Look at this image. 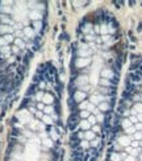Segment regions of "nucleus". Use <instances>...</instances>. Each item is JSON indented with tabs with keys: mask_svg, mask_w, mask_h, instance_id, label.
<instances>
[{
	"mask_svg": "<svg viewBox=\"0 0 142 161\" xmlns=\"http://www.w3.org/2000/svg\"><path fill=\"white\" fill-rule=\"evenodd\" d=\"M117 143L120 144L123 148H126V147H129L130 143H132V137L128 136V135H120V136L117 137Z\"/></svg>",
	"mask_w": 142,
	"mask_h": 161,
	"instance_id": "nucleus-1",
	"label": "nucleus"
},
{
	"mask_svg": "<svg viewBox=\"0 0 142 161\" xmlns=\"http://www.w3.org/2000/svg\"><path fill=\"white\" fill-rule=\"evenodd\" d=\"M74 84H75L78 89L86 86V84H88V77H87V75H79V77H76V79L74 81Z\"/></svg>",
	"mask_w": 142,
	"mask_h": 161,
	"instance_id": "nucleus-2",
	"label": "nucleus"
},
{
	"mask_svg": "<svg viewBox=\"0 0 142 161\" xmlns=\"http://www.w3.org/2000/svg\"><path fill=\"white\" fill-rule=\"evenodd\" d=\"M87 94L83 91H80V90H78V91L74 92V100L76 102V103H80V102H83L84 99H86Z\"/></svg>",
	"mask_w": 142,
	"mask_h": 161,
	"instance_id": "nucleus-3",
	"label": "nucleus"
},
{
	"mask_svg": "<svg viewBox=\"0 0 142 161\" xmlns=\"http://www.w3.org/2000/svg\"><path fill=\"white\" fill-rule=\"evenodd\" d=\"M116 77L115 71L112 69H104L101 71V78H105V79H113Z\"/></svg>",
	"mask_w": 142,
	"mask_h": 161,
	"instance_id": "nucleus-4",
	"label": "nucleus"
},
{
	"mask_svg": "<svg viewBox=\"0 0 142 161\" xmlns=\"http://www.w3.org/2000/svg\"><path fill=\"white\" fill-rule=\"evenodd\" d=\"M99 83H100V87H109V89L116 86V82H112L110 79H105V78H101L99 81Z\"/></svg>",
	"mask_w": 142,
	"mask_h": 161,
	"instance_id": "nucleus-5",
	"label": "nucleus"
},
{
	"mask_svg": "<svg viewBox=\"0 0 142 161\" xmlns=\"http://www.w3.org/2000/svg\"><path fill=\"white\" fill-rule=\"evenodd\" d=\"M92 54V50L91 49H79L78 50V56L79 58H86V57H90Z\"/></svg>",
	"mask_w": 142,
	"mask_h": 161,
	"instance_id": "nucleus-6",
	"label": "nucleus"
},
{
	"mask_svg": "<svg viewBox=\"0 0 142 161\" xmlns=\"http://www.w3.org/2000/svg\"><path fill=\"white\" fill-rule=\"evenodd\" d=\"M42 102H44L45 104H49V106H52L53 102H54V97L52 94H44V98H42Z\"/></svg>",
	"mask_w": 142,
	"mask_h": 161,
	"instance_id": "nucleus-7",
	"label": "nucleus"
},
{
	"mask_svg": "<svg viewBox=\"0 0 142 161\" xmlns=\"http://www.w3.org/2000/svg\"><path fill=\"white\" fill-rule=\"evenodd\" d=\"M98 108H99V111L100 112H107V111H109L110 104L107 103V102H101V103L98 106Z\"/></svg>",
	"mask_w": 142,
	"mask_h": 161,
	"instance_id": "nucleus-8",
	"label": "nucleus"
},
{
	"mask_svg": "<svg viewBox=\"0 0 142 161\" xmlns=\"http://www.w3.org/2000/svg\"><path fill=\"white\" fill-rule=\"evenodd\" d=\"M75 64H76V67H83L90 64V60L88 58H78Z\"/></svg>",
	"mask_w": 142,
	"mask_h": 161,
	"instance_id": "nucleus-9",
	"label": "nucleus"
},
{
	"mask_svg": "<svg viewBox=\"0 0 142 161\" xmlns=\"http://www.w3.org/2000/svg\"><path fill=\"white\" fill-rule=\"evenodd\" d=\"M79 128L83 129V131H90L91 124L87 120H80V121H79Z\"/></svg>",
	"mask_w": 142,
	"mask_h": 161,
	"instance_id": "nucleus-10",
	"label": "nucleus"
},
{
	"mask_svg": "<svg viewBox=\"0 0 142 161\" xmlns=\"http://www.w3.org/2000/svg\"><path fill=\"white\" fill-rule=\"evenodd\" d=\"M109 159H110V161H123V157H121L120 152H112Z\"/></svg>",
	"mask_w": 142,
	"mask_h": 161,
	"instance_id": "nucleus-11",
	"label": "nucleus"
},
{
	"mask_svg": "<svg viewBox=\"0 0 142 161\" xmlns=\"http://www.w3.org/2000/svg\"><path fill=\"white\" fill-rule=\"evenodd\" d=\"M90 103H92L93 106H99V104H100V99H99L98 92H96V94H93L92 97L90 98Z\"/></svg>",
	"mask_w": 142,
	"mask_h": 161,
	"instance_id": "nucleus-12",
	"label": "nucleus"
},
{
	"mask_svg": "<svg viewBox=\"0 0 142 161\" xmlns=\"http://www.w3.org/2000/svg\"><path fill=\"white\" fill-rule=\"evenodd\" d=\"M13 28L9 25H0V33H12Z\"/></svg>",
	"mask_w": 142,
	"mask_h": 161,
	"instance_id": "nucleus-13",
	"label": "nucleus"
},
{
	"mask_svg": "<svg viewBox=\"0 0 142 161\" xmlns=\"http://www.w3.org/2000/svg\"><path fill=\"white\" fill-rule=\"evenodd\" d=\"M95 134H93L92 131H86L84 132V139H86L87 141H92V140H95Z\"/></svg>",
	"mask_w": 142,
	"mask_h": 161,
	"instance_id": "nucleus-14",
	"label": "nucleus"
},
{
	"mask_svg": "<svg viewBox=\"0 0 142 161\" xmlns=\"http://www.w3.org/2000/svg\"><path fill=\"white\" fill-rule=\"evenodd\" d=\"M24 35L28 36V40H30V38H34V32H33V29H30V28H24Z\"/></svg>",
	"mask_w": 142,
	"mask_h": 161,
	"instance_id": "nucleus-15",
	"label": "nucleus"
},
{
	"mask_svg": "<svg viewBox=\"0 0 142 161\" xmlns=\"http://www.w3.org/2000/svg\"><path fill=\"white\" fill-rule=\"evenodd\" d=\"M120 124H121V127H123L124 129H126V128H129V127H132V126H133V124L130 123V120L128 119V118H125V119L121 120V121H120Z\"/></svg>",
	"mask_w": 142,
	"mask_h": 161,
	"instance_id": "nucleus-16",
	"label": "nucleus"
},
{
	"mask_svg": "<svg viewBox=\"0 0 142 161\" xmlns=\"http://www.w3.org/2000/svg\"><path fill=\"white\" fill-rule=\"evenodd\" d=\"M82 30H83V33H86V35H92V24H86L82 28Z\"/></svg>",
	"mask_w": 142,
	"mask_h": 161,
	"instance_id": "nucleus-17",
	"label": "nucleus"
},
{
	"mask_svg": "<svg viewBox=\"0 0 142 161\" xmlns=\"http://www.w3.org/2000/svg\"><path fill=\"white\" fill-rule=\"evenodd\" d=\"M29 16H30V19H33V20H36V21H39V19H41V13L37 12V11H32Z\"/></svg>",
	"mask_w": 142,
	"mask_h": 161,
	"instance_id": "nucleus-18",
	"label": "nucleus"
},
{
	"mask_svg": "<svg viewBox=\"0 0 142 161\" xmlns=\"http://www.w3.org/2000/svg\"><path fill=\"white\" fill-rule=\"evenodd\" d=\"M95 118H96V121H98V123H100V124H103L104 121H105V115L101 114V112H99L98 115H95Z\"/></svg>",
	"mask_w": 142,
	"mask_h": 161,
	"instance_id": "nucleus-19",
	"label": "nucleus"
},
{
	"mask_svg": "<svg viewBox=\"0 0 142 161\" xmlns=\"http://www.w3.org/2000/svg\"><path fill=\"white\" fill-rule=\"evenodd\" d=\"M79 148H82V149H88V148H90V141H87V140L79 141Z\"/></svg>",
	"mask_w": 142,
	"mask_h": 161,
	"instance_id": "nucleus-20",
	"label": "nucleus"
},
{
	"mask_svg": "<svg viewBox=\"0 0 142 161\" xmlns=\"http://www.w3.org/2000/svg\"><path fill=\"white\" fill-rule=\"evenodd\" d=\"M88 103H90L88 100L80 102V103H79V110H80V111H87V106H88Z\"/></svg>",
	"mask_w": 142,
	"mask_h": 161,
	"instance_id": "nucleus-21",
	"label": "nucleus"
},
{
	"mask_svg": "<svg viewBox=\"0 0 142 161\" xmlns=\"http://www.w3.org/2000/svg\"><path fill=\"white\" fill-rule=\"evenodd\" d=\"M136 132H137V131H136L134 126H132V127H129V128H126V129H125V134H126L128 136H133V135H134Z\"/></svg>",
	"mask_w": 142,
	"mask_h": 161,
	"instance_id": "nucleus-22",
	"label": "nucleus"
},
{
	"mask_svg": "<svg viewBox=\"0 0 142 161\" xmlns=\"http://www.w3.org/2000/svg\"><path fill=\"white\" fill-rule=\"evenodd\" d=\"M90 112L88 111H80L79 112V118H80V119H83V120H87L88 119V116H90Z\"/></svg>",
	"mask_w": 142,
	"mask_h": 161,
	"instance_id": "nucleus-23",
	"label": "nucleus"
},
{
	"mask_svg": "<svg viewBox=\"0 0 142 161\" xmlns=\"http://www.w3.org/2000/svg\"><path fill=\"white\" fill-rule=\"evenodd\" d=\"M33 27H34V30H36V32H39V30L42 29V22H41V20L33 22Z\"/></svg>",
	"mask_w": 142,
	"mask_h": 161,
	"instance_id": "nucleus-24",
	"label": "nucleus"
},
{
	"mask_svg": "<svg viewBox=\"0 0 142 161\" xmlns=\"http://www.w3.org/2000/svg\"><path fill=\"white\" fill-rule=\"evenodd\" d=\"M87 121H88V123L91 124V127L96 126V123H98V121H96V118H95V115H90V116H88V119H87Z\"/></svg>",
	"mask_w": 142,
	"mask_h": 161,
	"instance_id": "nucleus-25",
	"label": "nucleus"
},
{
	"mask_svg": "<svg viewBox=\"0 0 142 161\" xmlns=\"http://www.w3.org/2000/svg\"><path fill=\"white\" fill-rule=\"evenodd\" d=\"M44 112L46 115H53V112H54V107L53 106H46L44 108Z\"/></svg>",
	"mask_w": 142,
	"mask_h": 161,
	"instance_id": "nucleus-26",
	"label": "nucleus"
},
{
	"mask_svg": "<svg viewBox=\"0 0 142 161\" xmlns=\"http://www.w3.org/2000/svg\"><path fill=\"white\" fill-rule=\"evenodd\" d=\"M132 137V140H136V141H141L142 140V134L141 132H136L133 136H130Z\"/></svg>",
	"mask_w": 142,
	"mask_h": 161,
	"instance_id": "nucleus-27",
	"label": "nucleus"
},
{
	"mask_svg": "<svg viewBox=\"0 0 142 161\" xmlns=\"http://www.w3.org/2000/svg\"><path fill=\"white\" fill-rule=\"evenodd\" d=\"M78 90H80V91H83V92H90L91 90H92V87L90 86V84H86V86H83V87H80V89H78Z\"/></svg>",
	"mask_w": 142,
	"mask_h": 161,
	"instance_id": "nucleus-28",
	"label": "nucleus"
},
{
	"mask_svg": "<svg viewBox=\"0 0 142 161\" xmlns=\"http://www.w3.org/2000/svg\"><path fill=\"white\" fill-rule=\"evenodd\" d=\"M42 120H44V123H45V124H52V123H53L52 118L47 116V115H44V116H42Z\"/></svg>",
	"mask_w": 142,
	"mask_h": 161,
	"instance_id": "nucleus-29",
	"label": "nucleus"
},
{
	"mask_svg": "<svg viewBox=\"0 0 142 161\" xmlns=\"http://www.w3.org/2000/svg\"><path fill=\"white\" fill-rule=\"evenodd\" d=\"M99 144H100V139H95L92 140L90 143V147H92V148H96V147H99Z\"/></svg>",
	"mask_w": 142,
	"mask_h": 161,
	"instance_id": "nucleus-30",
	"label": "nucleus"
},
{
	"mask_svg": "<svg viewBox=\"0 0 142 161\" xmlns=\"http://www.w3.org/2000/svg\"><path fill=\"white\" fill-rule=\"evenodd\" d=\"M128 119L130 120V123H132L133 126H134V124H137V123H138V119H137V116H134V115H130V116L128 118Z\"/></svg>",
	"mask_w": 142,
	"mask_h": 161,
	"instance_id": "nucleus-31",
	"label": "nucleus"
},
{
	"mask_svg": "<svg viewBox=\"0 0 142 161\" xmlns=\"http://www.w3.org/2000/svg\"><path fill=\"white\" fill-rule=\"evenodd\" d=\"M101 42H109L110 40H112V38H110V36L109 35H104V36H101Z\"/></svg>",
	"mask_w": 142,
	"mask_h": 161,
	"instance_id": "nucleus-32",
	"label": "nucleus"
},
{
	"mask_svg": "<svg viewBox=\"0 0 142 161\" xmlns=\"http://www.w3.org/2000/svg\"><path fill=\"white\" fill-rule=\"evenodd\" d=\"M95 110H96V106H93L92 103H88V106H87V111H88L90 114H91V112L93 114V111H95Z\"/></svg>",
	"mask_w": 142,
	"mask_h": 161,
	"instance_id": "nucleus-33",
	"label": "nucleus"
},
{
	"mask_svg": "<svg viewBox=\"0 0 142 161\" xmlns=\"http://www.w3.org/2000/svg\"><path fill=\"white\" fill-rule=\"evenodd\" d=\"M100 131H101V127L98 126V124L92 127V132H93V134H100Z\"/></svg>",
	"mask_w": 142,
	"mask_h": 161,
	"instance_id": "nucleus-34",
	"label": "nucleus"
},
{
	"mask_svg": "<svg viewBox=\"0 0 142 161\" xmlns=\"http://www.w3.org/2000/svg\"><path fill=\"white\" fill-rule=\"evenodd\" d=\"M15 42H16V45H19L21 49H24L25 48V44H24V41L22 40H20V38H17V40H15Z\"/></svg>",
	"mask_w": 142,
	"mask_h": 161,
	"instance_id": "nucleus-35",
	"label": "nucleus"
},
{
	"mask_svg": "<svg viewBox=\"0 0 142 161\" xmlns=\"http://www.w3.org/2000/svg\"><path fill=\"white\" fill-rule=\"evenodd\" d=\"M130 147H132V148H140V141L132 140V143H130Z\"/></svg>",
	"mask_w": 142,
	"mask_h": 161,
	"instance_id": "nucleus-36",
	"label": "nucleus"
},
{
	"mask_svg": "<svg viewBox=\"0 0 142 161\" xmlns=\"http://www.w3.org/2000/svg\"><path fill=\"white\" fill-rule=\"evenodd\" d=\"M134 128H136V131H137V132H141L142 131V123L138 121L137 124H134Z\"/></svg>",
	"mask_w": 142,
	"mask_h": 161,
	"instance_id": "nucleus-37",
	"label": "nucleus"
},
{
	"mask_svg": "<svg viewBox=\"0 0 142 161\" xmlns=\"http://www.w3.org/2000/svg\"><path fill=\"white\" fill-rule=\"evenodd\" d=\"M50 135H52V137H53L54 140H55V139H58V137H59V135L57 134V131H55V129H52V132H50Z\"/></svg>",
	"mask_w": 142,
	"mask_h": 161,
	"instance_id": "nucleus-38",
	"label": "nucleus"
},
{
	"mask_svg": "<svg viewBox=\"0 0 142 161\" xmlns=\"http://www.w3.org/2000/svg\"><path fill=\"white\" fill-rule=\"evenodd\" d=\"M34 98H36L37 100H42V98H44V94H42V92H37Z\"/></svg>",
	"mask_w": 142,
	"mask_h": 161,
	"instance_id": "nucleus-39",
	"label": "nucleus"
},
{
	"mask_svg": "<svg viewBox=\"0 0 142 161\" xmlns=\"http://www.w3.org/2000/svg\"><path fill=\"white\" fill-rule=\"evenodd\" d=\"M76 137H78L79 140H80V139H84V132H80V131H79L78 134H76Z\"/></svg>",
	"mask_w": 142,
	"mask_h": 161,
	"instance_id": "nucleus-40",
	"label": "nucleus"
},
{
	"mask_svg": "<svg viewBox=\"0 0 142 161\" xmlns=\"http://www.w3.org/2000/svg\"><path fill=\"white\" fill-rule=\"evenodd\" d=\"M44 143H45V145H47V147H52V145H53V144H52V140H50V139H46V140L44 141Z\"/></svg>",
	"mask_w": 142,
	"mask_h": 161,
	"instance_id": "nucleus-41",
	"label": "nucleus"
},
{
	"mask_svg": "<svg viewBox=\"0 0 142 161\" xmlns=\"http://www.w3.org/2000/svg\"><path fill=\"white\" fill-rule=\"evenodd\" d=\"M125 151H126V152H128V153H129V155H130V153H132V151H133V148H132V147H130V145H129V147H126V148H125Z\"/></svg>",
	"mask_w": 142,
	"mask_h": 161,
	"instance_id": "nucleus-42",
	"label": "nucleus"
},
{
	"mask_svg": "<svg viewBox=\"0 0 142 161\" xmlns=\"http://www.w3.org/2000/svg\"><path fill=\"white\" fill-rule=\"evenodd\" d=\"M1 11H3V12H11V8L9 7H3Z\"/></svg>",
	"mask_w": 142,
	"mask_h": 161,
	"instance_id": "nucleus-43",
	"label": "nucleus"
},
{
	"mask_svg": "<svg viewBox=\"0 0 142 161\" xmlns=\"http://www.w3.org/2000/svg\"><path fill=\"white\" fill-rule=\"evenodd\" d=\"M37 107H38V108H39V110H44V108H45L44 103H38V104H37Z\"/></svg>",
	"mask_w": 142,
	"mask_h": 161,
	"instance_id": "nucleus-44",
	"label": "nucleus"
},
{
	"mask_svg": "<svg viewBox=\"0 0 142 161\" xmlns=\"http://www.w3.org/2000/svg\"><path fill=\"white\" fill-rule=\"evenodd\" d=\"M93 29H95L96 33H100V28H99V25H95V28H93Z\"/></svg>",
	"mask_w": 142,
	"mask_h": 161,
	"instance_id": "nucleus-45",
	"label": "nucleus"
},
{
	"mask_svg": "<svg viewBox=\"0 0 142 161\" xmlns=\"http://www.w3.org/2000/svg\"><path fill=\"white\" fill-rule=\"evenodd\" d=\"M137 119H138V121H140V123H142V114H138V115H137Z\"/></svg>",
	"mask_w": 142,
	"mask_h": 161,
	"instance_id": "nucleus-46",
	"label": "nucleus"
},
{
	"mask_svg": "<svg viewBox=\"0 0 142 161\" xmlns=\"http://www.w3.org/2000/svg\"><path fill=\"white\" fill-rule=\"evenodd\" d=\"M16 29H22V24H16Z\"/></svg>",
	"mask_w": 142,
	"mask_h": 161,
	"instance_id": "nucleus-47",
	"label": "nucleus"
},
{
	"mask_svg": "<svg viewBox=\"0 0 142 161\" xmlns=\"http://www.w3.org/2000/svg\"><path fill=\"white\" fill-rule=\"evenodd\" d=\"M12 52L13 53H19V48H12Z\"/></svg>",
	"mask_w": 142,
	"mask_h": 161,
	"instance_id": "nucleus-48",
	"label": "nucleus"
},
{
	"mask_svg": "<svg viewBox=\"0 0 142 161\" xmlns=\"http://www.w3.org/2000/svg\"><path fill=\"white\" fill-rule=\"evenodd\" d=\"M39 87H41V89H44V87H45V82H41V83H39Z\"/></svg>",
	"mask_w": 142,
	"mask_h": 161,
	"instance_id": "nucleus-49",
	"label": "nucleus"
},
{
	"mask_svg": "<svg viewBox=\"0 0 142 161\" xmlns=\"http://www.w3.org/2000/svg\"><path fill=\"white\" fill-rule=\"evenodd\" d=\"M140 147H141V148H142V140L140 141Z\"/></svg>",
	"mask_w": 142,
	"mask_h": 161,
	"instance_id": "nucleus-50",
	"label": "nucleus"
},
{
	"mask_svg": "<svg viewBox=\"0 0 142 161\" xmlns=\"http://www.w3.org/2000/svg\"><path fill=\"white\" fill-rule=\"evenodd\" d=\"M140 159H141V161H142V153L140 155Z\"/></svg>",
	"mask_w": 142,
	"mask_h": 161,
	"instance_id": "nucleus-51",
	"label": "nucleus"
},
{
	"mask_svg": "<svg viewBox=\"0 0 142 161\" xmlns=\"http://www.w3.org/2000/svg\"><path fill=\"white\" fill-rule=\"evenodd\" d=\"M141 134H142V131H141Z\"/></svg>",
	"mask_w": 142,
	"mask_h": 161,
	"instance_id": "nucleus-52",
	"label": "nucleus"
}]
</instances>
